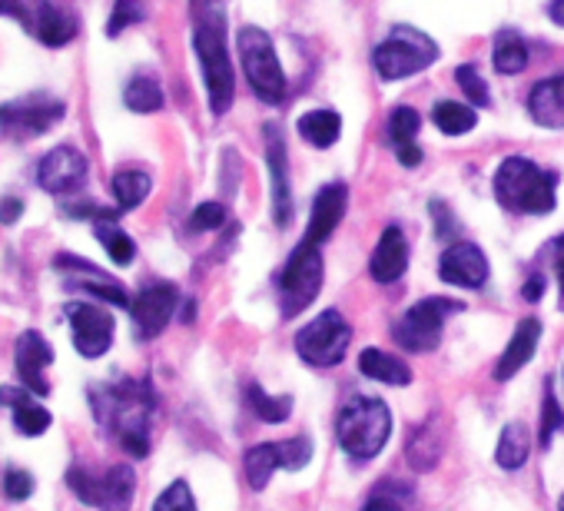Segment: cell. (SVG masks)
Returning <instances> with one entry per match:
<instances>
[{
	"instance_id": "obj_1",
	"label": "cell",
	"mask_w": 564,
	"mask_h": 511,
	"mask_svg": "<svg viewBox=\"0 0 564 511\" xmlns=\"http://www.w3.org/2000/svg\"><path fill=\"white\" fill-rule=\"evenodd\" d=\"M94 412L107 432L133 455L143 458L150 452V418H153V389L150 382L123 379L117 385H97L90 392Z\"/></svg>"
},
{
	"instance_id": "obj_2",
	"label": "cell",
	"mask_w": 564,
	"mask_h": 511,
	"mask_svg": "<svg viewBox=\"0 0 564 511\" xmlns=\"http://www.w3.org/2000/svg\"><path fill=\"white\" fill-rule=\"evenodd\" d=\"M557 180H561L557 173L541 170L538 163H531L524 156H508L495 173V196L508 213L544 216L554 209Z\"/></svg>"
},
{
	"instance_id": "obj_3",
	"label": "cell",
	"mask_w": 564,
	"mask_h": 511,
	"mask_svg": "<svg viewBox=\"0 0 564 511\" xmlns=\"http://www.w3.org/2000/svg\"><path fill=\"white\" fill-rule=\"evenodd\" d=\"M193 51L199 57V67H203L209 110L219 117L236 100V74H232V61H229V51H226V34H223L219 18H199L196 21Z\"/></svg>"
},
{
	"instance_id": "obj_4",
	"label": "cell",
	"mask_w": 564,
	"mask_h": 511,
	"mask_svg": "<svg viewBox=\"0 0 564 511\" xmlns=\"http://www.w3.org/2000/svg\"><path fill=\"white\" fill-rule=\"evenodd\" d=\"M336 432H339V445H343L352 458H359V461L376 458V455L386 448L389 435H392L389 405H386L382 399L359 395V399H352V402L339 412Z\"/></svg>"
},
{
	"instance_id": "obj_5",
	"label": "cell",
	"mask_w": 564,
	"mask_h": 511,
	"mask_svg": "<svg viewBox=\"0 0 564 511\" xmlns=\"http://www.w3.org/2000/svg\"><path fill=\"white\" fill-rule=\"evenodd\" d=\"M323 276H326V267H323L319 246L303 239L293 249L290 263L282 267V273H279V306H282V316L293 319L303 309H310L316 303L319 290H323Z\"/></svg>"
},
{
	"instance_id": "obj_6",
	"label": "cell",
	"mask_w": 564,
	"mask_h": 511,
	"mask_svg": "<svg viewBox=\"0 0 564 511\" xmlns=\"http://www.w3.org/2000/svg\"><path fill=\"white\" fill-rule=\"evenodd\" d=\"M236 44H239L246 80L256 90V97L265 104H282V97H286V74H282V64L275 57L272 37L259 28H242Z\"/></svg>"
},
{
	"instance_id": "obj_7",
	"label": "cell",
	"mask_w": 564,
	"mask_h": 511,
	"mask_svg": "<svg viewBox=\"0 0 564 511\" xmlns=\"http://www.w3.org/2000/svg\"><path fill=\"white\" fill-rule=\"evenodd\" d=\"M372 61H376V70L382 80H405L438 61V44L415 28H395L389 34V41H382L376 47Z\"/></svg>"
},
{
	"instance_id": "obj_8",
	"label": "cell",
	"mask_w": 564,
	"mask_h": 511,
	"mask_svg": "<svg viewBox=\"0 0 564 511\" xmlns=\"http://www.w3.org/2000/svg\"><path fill=\"white\" fill-rule=\"evenodd\" d=\"M67 485L84 504H97L100 511H130L137 494V471L130 465H110L104 475H90L74 465L67 471Z\"/></svg>"
},
{
	"instance_id": "obj_9",
	"label": "cell",
	"mask_w": 564,
	"mask_h": 511,
	"mask_svg": "<svg viewBox=\"0 0 564 511\" xmlns=\"http://www.w3.org/2000/svg\"><path fill=\"white\" fill-rule=\"evenodd\" d=\"M349 343H352V326L339 309H323L310 326L296 333V352L316 369L339 366L346 359Z\"/></svg>"
},
{
	"instance_id": "obj_10",
	"label": "cell",
	"mask_w": 564,
	"mask_h": 511,
	"mask_svg": "<svg viewBox=\"0 0 564 511\" xmlns=\"http://www.w3.org/2000/svg\"><path fill=\"white\" fill-rule=\"evenodd\" d=\"M462 303L455 300H442V296H429L422 303H415L412 309H405V316L395 323V343L405 352H432L442 339L445 319L452 313H458Z\"/></svg>"
},
{
	"instance_id": "obj_11",
	"label": "cell",
	"mask_w": 564,
	"mask_h": 511,
	"mask_svg": "<svg viewBox=\"0 0 564 511\" xmlns=\"http://www.w3.org/2000/svg\"><path fill=\"white\" fill-rule=\"evenodd\" d=\"M67 107L54 97H21L0 107V130H4L11 140H34L51 133L61 120H64Z\"/></svg>"
},
{
	"instance_id": "obj_12",
	"label": "cell",
	"mask_w": 564,
	"mask_h": 511,
	"mask_svg": "<svg viewBox=\"0 0 564 511\" xmlns=\"http://www.w3.org/2000/svg\"><path fill=\"white\" fill-rule=\"evenodd\" d=\"M44 47H64L74 41L77 24L70 14H64L54 0H14L11 11Z\"/></svg>"
},
{
	"instance_id": "obj_13",
	"label": "cell",
	"mask_w": 564,
	"mask_h": 511,
	"mask_svg": "<svg viewBox=\"0 0 564 511\" xmlns=\"http://www.w3.org/2000/svg\"><path fill=\"white\" fill-rule=\"evenodd\" d=\"M67 319L74 329V346L84 359H100L110 346H113V333L117 323L107 309L90 306V303H70L67 306Z\"/></svg>"
},
{
	"instance_id": "obj_14",
	"label": "cell",
	"mask_w": 564,
	"mask_h": 511,
	"mask_svg": "<svg viewBox=\"0 0 564 511\" xmlns=\"http://www.w3.org/2000/svg\"><path fill=\"white\" fill-rule=\"evenodd\" d=\"M176 306H180V290L173 283H150V286H143L140 296L130 306L133 326H137L140 339H156L170 326Z\"/></svg>"
},
{
	"instance_id": "obj_15",
	"label": "cell",
	"mask_w": 564,
	"mask_h": 511,
	"mask_svg": "<svg viewBox=\"0 0 564 511\" xmlns=\"http://www.w3.org/2000/svg\"><path fill=\"white\" fill-rule=\"evenodd\" d=\"M87 156L74 146H57L51 150L41 166H37V183L41 189H47L51 196H67L77 193L87 183Z\"/></svg>"
},
{
	"instance_id": "obj_16",
	"label": "cell",
	"mask_w": 564,
	"mask_h": 511,
	"mask_svg": "<svg viewBox=\"0 0 564 511\" xmlns=\"http://www.w3.org/2000/svg\"><path fill=\"white\" fill-rule=\"evenodd\" d=\"M265 166H269V183H272V213L275 222L286 226L293 213V196H290V153L286 140H282L279 127H265Z\"/></svg>"
},
{
	"instance_id": "obj_17",
	"label": "cell",
	"mask_w": 564,
	"mask_h": 511,
	"mask_svg": "<svg viewBox=\"0 0 564 511\" xmlns=\"http://www.w3.org/2000/svg\"><path fill=\"white\" fill-rule=\"evenodd\" d=\"M438 276L448 286H462V290H478L488 283V260L485 252L475 242H455L445 249L442 263H438Z\"/></svg>"
},
{
	"instance_id": "obj_18",
	"label": "cell",
	"mask_w": 564,
	"mask_h": 511,
	"mask_svg": "<svg viewBox=\"0 0 564 511\" xmlns=\"http://www.w3.org/2000/svg\"><path fill=\"white\" fill-rule=\"evenodd\" d=\"M51 362H54V346H51L41 333L28 329V333L18 336L14 366H18V376H21V382H24L28 392H34V395H47V392H51V385H47V379H44V369H47Z\"/></svg>"
},
{
	"instance_id": "obj_19",
	"label": "cell",
	"mask_w": 564,
	"mask_h": 511,
	"mask_svg": "<svg viewBox=\"0 0 564 511\" xmlns=\"http://www.w3.org/2000/svg\"><path fill=\"white\" fill-rule=\"evenodd\" d=\"M346 209H349V186H346V183H329V186H323V189L316 193V203H313L310 226H306V236H303V239L313 242V246H323V242L336 232V226L343 222Z\"/></svg>"
},
{
	"instance_id": "obj_20",
	"label": "cell",
	"mask_w": 564,
	"mask_h": 511,
	"mask_svg": "<svg viewBox=\"0 0 564 511\" xmlns=\"http://www.w3.org/2000/svg\"><path fill=\"white\" fill-rule=\"evenodd\" d=\"M57 270H70V283H67V286H80V290H87V293H94V296H100L104 303H113V306H120V309L130 306L127 290H123L117 280L104 276L100 270H94L90 263H84L80 256L64 252L61 260H57Z\"/></svg>"
},
{
	"instance_id": "obj_21",
	"label": "cell",
	"mask_w": 564,
	"mask_h": 511,
	"mask_svg": "<svg viewBox=\"0 0 564 511\" xmlns=\"http://www.w3.org/2000/svg\"><path fill=\"white\" fill-rule=\"evenodd\" d=\"M409 270V239L399 226H389L372 252V260H369V273L376 283L389 286L395 280H402V273Z\"/></svg>"
},
{
	"instance_id": "obj_22",
	"label": "cell",
	"mask_w": 564,
	"mask_h": 511,
	"mask_svg": "<svg viewBox=\"0 0 564 511\" xmlns=\"http://www.w3.org/2000/svg\"><path fill=\"white\" fill-rule=\"evenodd\" d=\"M538 339H541V323L534 316L521 319L518 329H514V336H511V343H508V349L501 352V359L495 366V379L498 382H508L511 376H518L531 362V356L538 349Z\"/></svg>"
},
{
	"instance_id": "obj_23",
	"label": "cell",
	"mask_w": 564,
	"mask_h": 511,
	"mask_svg": "<svg viewBox=\"0 0 564 511\" xmlns=\"http://www.w3.org/2000/svg\"><path fill=\"white\" fill-rule=\"evenodd\" d=\"M528 113L538 127L561 130L564 127V77H547L531 87Z\"/></svg>"
},
{
	"instance_id": "obj_24",
	"label": "cell",
	"mask_w": 564,
	"mask_h": 511,
	"mask_svg": "<svg viewBox=\"0 0 564 511\" xmlns=\"http://www.w3.org/2000/svg\"><path fill=\"white\" fill-rule=\"evenodd\" d=\"M422 130V117L419 110L412 107H395L392 117H389V133H392V143H395V156L402 166H419L422 163V150L415 143Z\"/></svg>"
},
{
	"instance_id": "obj_25",
	"label": "cell",
	"mask_w": 564,
	"mask_h": 511,
	"mask_svg": "<svg viewBox=\"0 0 564 511\" xmlns=\"http://www.w3.org/2000/svg\"><path fill=\"white\" fill-rule=\"evenodd\" d=\"M34 392H28V389H4L0 392V405H14V425H18V432L21 435H28V438H37V435H44L47 428H51V412L44 409V405H37L34 399H31Z\"/></svg>"
},
{
	"instance_id": "obj_26",
	"label": "cell",
	"mask_w": 564,
	"mask_h": 511,
	"mask_svg": "<svg viewBox=\"0 0 564 511\" xmlns=\"http://www.w3.org/2000/svg\"><path fill=\"white\" fill-rule=\"evenodd\" d=\"M242 468H246V478H249V485H252L256 491H259V488H265V485H269V478H272L279 468H286V452H282V442L252 445V448L246 452Z\"/></svg>"
},
{
	"instance_id": "obj_27",
	"label": "cell",
	"mask_w": 564,
	"mask_h": 511,
	"mask_svg": "<svg viewBox=\"0 0 564 511\" xmlns=\"http://www.w3.org/2000/svg\"><path fill=\"white\" fill-rule=\"evenodd\" d=\"M359 372L366 379H376V382H386V385H409L412 382V369L399 356H389L382 349H366L359 356Z\"/></svg>"
},
{
	"instance_id": "obj_28",
	"label": "cell",
	"mask_w": 564,
	"mask_h": 511,
	"mask_svg": "<svg viewBox=\"0 0 564 511\" xmlns=\"http://www.w3.org/2000/svg\"><path fill=\"white\" fill-rule=\"evenodd\" d=\"M300 133L306 143L326 150L343 137V117L336 110H310L300 117Z\"/></svg>"
},
{
	"instance_id": "obj_29",
	"label": "cell",
	"mask_w": 564,
	"mask_h": 511,
	"mask_svg": "<svg viewBox=\"0 0 564 511\" xmlns=\"http://www.w3.org/2000/svg\"><path fill=\"white\" fill-rule=\"evenodd\" d=\"M531 455V432L521 425V422H511L505 425L501 438H498V448H495V458L505 471H518Z\"/></svg>"
},
{
	"instance_id": "obj_30",
	"label": "cell",
	"mask_w": 564,
	"mask_h": 511,
	"mask_svg": "<svg viewBox=\"0 0 564 511\" xmlns=\"http://www.w3.org/2000/svg\"><path fill=\"white\" fill-rule=\"evenodd\" d=\"M94 236L104 242L107 256L117 263V267H130L133 256H137V242L127 236V229H120L117 216H107V219H97L94 222Z\"/></svg>"
},
{
	"instance_id": "obj_31",
	"label": "cell",
	"mask_w": 564,
	"mask_h": 511,
	"mask_svg": "<svg viewBox=\"0 0 564 511\" xmlns=\"http://www.w3.org/2000/svg\"><path fill=\"white\" fill-rule=\"evenodd\" d=\"M153 189V176L143 170H117L113 176V196L120 209H137Z\"/></svg>"
},
{
	"instance_id": "obj_32",
	"label": "cell",
	"mask_w": 564,
	"mask_h": 511,
	"mask_svg": "<svg viewBox=\"0 0 564 511\" xmlns=\"http://www.w3.org/2000/svg\"><path fill=\"white\" fill-rule=\"evenodd\" d=\"M123 104H127L133 113H156V110H163L166 97H163V87H160L153 77L140 74V77H133V80L127 84Z\"/></svg>"
},
{
	"instance_id": "obj_33",
	"label": "cell",
	"mask_w": 564,
	"mask_h": 511,
	"mask_svg": "<svg viewBox=\"0 0 564 511\" xmlns=\"http://www.w3.org/2000/svg\"><path fill=\"white\" fill-rule=\"evenodd\" d=\"M432 123H435L445 137H462V133H471V130H475L478 117H475V110L465 107V104L442 100V104H435V110H432Z\"/></svg>"
},
{
	"instance_id": "obj_34",
	"label": "cell",
	"mask_w": 564,
	"mask_h": 511,
	"mask_svg": "<svg viewBox=\"0 0 564 511\" xmlns=\"http://www.w3.org/2000/svg\"><path fill=\"white\" fill-rule=\"evenodd\" d=\"M491 61H495V70H498V74L514 77V74H521V70L528 67V47H524V41H521L514 31L498 34Z\"/></svg>"
},
{
	"instance_id": "obj_35",
	"label": "cell",
	"mask_w": 564,
	"mask_h": 511,
	"mask_svg": "<svg viewBox=\"0 0 564 511\" xmlns=\"http://www.w3.org/2000/svg\"><path fill=\"white\" fill-rule=\"evenodd\" d=\"M438 455H442V438L435 435L432 425H422L412 435V442H409V461H412V468L429 471V468L438 465Z\"/></svg>"
},
{
	"instance_id": "obj_36",
	"label": "cell",
	"mask_w": 564,
	"mask_h": 511,
	"mask_svg": "<svg viewBox=\"0 0 564 511\" xmlns=\"http://www.w3.org/2000/svg\"><path fill=\"white\" fill-rule=\"evenodd\" d=\"M246 395H249V405H252V412H256L262 422H272V425H279V422H286V418H290V412H293V399H290V395L272 399V395H265L259 385H249V389H246Z\"/></svg>"
},
{
	"instance_id": "obj_37",
	"label": "cell",
	"mask_w": 564,
	"mask_h": 511,
	"mask_svg": "<svg viewBox=\"0 0 564 511\" xmlns=\"http://www.w3.org/2000/svg\"><path fill=\"white\" fill-rule=\"evenodd\" d=\"M143 18H147V11H143L140 0H117V4H113V14H110V24H107V34H110V37H120L127 28L140 24Z\"/></svg>"
},
{
	"instance_id": "obj_38",
	"label": "cell",
	"mask_w": 564,
	"mask_h": 511,
	"mask_svg": "<svg viewBox=\"0 0 564 511\" xmlns=\"http://www.w3.org/2000/svg\"><path fill=\"white\" fill-rule=\"evenodd\" d=\"M455 80H458V87L465 90V97H468L475 107H488V104H491V97H488V84L481 80V74H478L471 64H462V67L455 70Z\"/></svg>"
},
{
	"instance_id": "obj_39",
	"label": "cell",
	"mask_w": 564,
	"mask_h": 511,
	"mask_svg": "<svg viewBox=\"0 0 564 511\" xmlns=\"http://www.w3.org/2000/svg\"><path fill=\"white\" fill-rule=\"evenodd\" d=\"M223 222H226V206L216 203V199L199 203V206L193 209V216H189V229H193V232H209V229H219Z\"/></svg>"
},
{
	"instance_id": "obj_40",
	"label": "cell",
	"mask_w": 564,
	"mask_h": 511,
	"mask_svg": "<svg viewBox=\"0 0 564 511\" xmlns=\"http://www.w3.org/2000/svg\"><path fill=\"white\" fill-rule=\"evenodd\" d=\"M153 511H196V501H193V491L186 481H173L153 504Z\"/></svg>"
},
{
	"instance_id": "obj_41",
	"label": "cell",
	"mask_w": 564,
	"mask_h": 511,
	"mask_svg": "<svg viewBox=\"0 0 564 511\" xmlns=\"http://www.w3.org/2000/svg\"><path fill=\"white\" fill-rule=\"evenodd\" d=\"M541 412H544V415H541V435H538V438H541V445L547 448V445H551V435L564 425V412H561V405H557L551 385L544 389V409H541Z\"/></svg>"
},
{
	"instance_id": "obj_42",
	"label": "cell",
	"mask_w": 564,
	"mask_h": 511,
	"mask_svg": "<svg viewBox=\"0 0 564 511\" xmlns=\"http://www.w3.org/2000/svg\"><path fill=\"white\" fill-rule=\"evenodd\" d=\"M4 494H8L11 501H28V498L34 494V475L24 471V468H11V471L4 475Z\"/></svg>"
},
{
	"instance_id": "obj_43",
	"label": "cell",
	"mask_w": 564,
	"mask_h": 511,
	"mask_svg": "<svg viewBox=\"0 0 564 511\" xmlns=\"http://www.w3.org/2000/svg\"><path fill=\"white\" fill-rule=\"evenodd\" d=\"M21 216H24V203L21 199H4V203H0V222H4V226L18 222Z\"/></svg>"
},
{
	"instance_id": "obj_44",
	"label": "cell",
	"mask_w": 564,
	"mask_h": 511,
	"mask_svg": "<svg viewBox=\"0 0 564 511\" xmlns=\"http://www.w3.org/2000/svg\"><path fill=\"white\" fill-rule=\"evenodd\" d=\"M521 296H524V303H538V300L544 296V276H541V273H534V276L524 283Z\"/></svg>"
},
{
	"instance_id": "obj_45",
	"label": "cell",
	"mask_w": 564,
	"mask_h": 511,
	"mask_svg": "<svg viewBox=\"0 0 564 511\" xmlns=\"http://www.w3.org/2000/svg\"><path fill=\"white\" fill-rule=\"evenodd\" d=\"M362 511H402V504L395 498H389V494H372Z\"/></svg>"
},
{
	"instance_id": "obj_46",
	"label": "cell",
	"mask_w": 564,
	"mask_h": 511,
	"mask_svg": "<svg viewBox=\"0 0 564 511\" xmlns=\"http://www.w3.org/2000/svg\"><path fill=\"white\" fill-rule=\"evenodd\" d=\"M557 256H554V273H557V290H561V303H564V236L554 242Z\"/></svg>"
},
{
	"instance_id": "obj_47",
	"label": "cell",
	"mask_w": 564,
	"mask_h": 511,
	"mask_svg": "<svg viewBox=\"0 0 564 511\" xmlns=\"http://www.w3.org/2000/svg\"><path fill=\"white\" fill-rule=\"evenodd\" d=\"M547 18H551L557 28H564V0H551V4H547Z\"/></svg>"
},
{
	"instance_id": "obj_48",
	"label": "cell",
	"mask_w": 564,
	"mask_h": 511,
	"mask_svg": "<svg viewBox=\"0 0 564 511\" xmlns=\"http://www.w3.org/2000/svg\"><path fill=\"white\" fill-rule=\"evenodd\" d=\"M14 11V0H0V14H11Z\"/></svg>"
},
{
	"instance_id": "obj_49",
	"label": "cell",
	"mask_w": 564,
	"mask_h": 511,
	"mask_svg": "<svg viewBox=\"0 0 564 511\" xmlns=\"http://www.w3.org/2000/svg\"><path fill=\"white\" fill-rule=\"evenodd\" d=\"M557 511H564V494H561V501H557Z\"/></svg>"
}]
</instances>
